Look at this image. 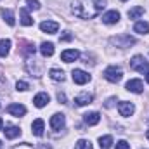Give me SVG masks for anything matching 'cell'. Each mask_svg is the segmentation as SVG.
I'll list each match as a JSON object with an SVG mask.
<instances>
[{"mask_svg":"<svg viewBox=\"0 0 149 149\" xmlns=\"http://www.w3.org/2000/svg\"><path fill=\"white\" fill-rule=\"evenodd\" d=\"M40 30L43 31V33H57V30H59V24L56 23V21H43V23H40Z\"/></svg>","mask_w":149,"mask_h":149,"instance_id":"8","label":"cell"},{"mask_svg":"<svg viewBox=\"0 0 149 149\" xmlns=\"http://www.w3.org/2000/svg\"><path fill=\"white\" fill-rule=\"evenodd\" d=\"M7 113L19 118V116H24V114H26V108H24L23 104H9V106H7Z\"/></svg>","mask_w":149,"mask_h":149,"instance_id":"9","label":"cell"},{"mask_svg":"<svg viewBox=\"0 0 149 149\" xmlns=\"http://www.w3.org/2000/svg\"><path fill=\"white\" fill-rule=\"evenodd\" d=\"M64 121H66L64 114L56 113V114H52V118H50V128H52V130H56V132H59V130L64 127Z\"/></svg>","mask_w":149,"mask_h":149,"instance_id":"5","label":"cell"},{"mask_svg":"<svg viewBox=\"0 0 149 149\" xmlns=\"http://www.w3.org/2000/svg\"><path fill=\"white\" fill-rule=\"evenodd\" d=\"M40 52H42L43 57H50V56L54 54V45H52L50 42H43V43L40 45Z\"/></svg>","mask_w":149,"mask_h":149,"instance_id":"19","label":"cell"},{"mask_svg":"<svg viewBox=\"0 0 149 149\" xmlns=\"http://www.w3.org/2000/svg\"><path fill=\"white\" fill-rule=\"evenodd\" d=\"M74 149H92V144H90V141L80 139V141L76 142V146H74Z\"/></svg>","mask_w":149,"mask_h":149,"instance_id":"27","label":"cell"},{"mask_svg":"<svg viewBox=\"0 0 149 149\" xmlns=\"http://www.w3.org/2000/svg\"><path fill=\"white\" fill-rule=\"evenodd\" d=\"M146 137H148V139H149V130H148V132H146Z\"/></svg>","mask_w":149,"mask_h":149,"instance_id":"38","label":"cell"},{"mask_svg":"<svg viewBox=\"0 0 149 149\" xmlns=\"http://www.w3.org/2000/svg\"><path fill=\"white\" fill-rule=\"evenodd\" d=\"M104 7H106V0H74L73 2L74 16H78L81 19L95 17Z\"/></svg>","mask_w":149,"mask_h":149,"instance_id":"1","label":"cell"},{"mask_svg":"<svg viewBox=\"0 0 149 149\" xmlns=\"http://www.w3.org/2000/svg\"><path fill=\"white\" fill-rule=\"evenodd\" d=\"M104 78L108 81H111V83H118L123 78V71L120 68H116V66H109V68L104 70Z\"/></svg>","mask_w":149,"mask_h":149,"instance_id":"3","label":"cell"},{"mask_svg":"<svg viewBox=\"0 0 149 149\" xmlns=\"http://www.w3.org/2000/svg\"><path fill=\"white\" fill-rule=\"evenodd\" d=\"M21 45H23V47H21V52H23L24 56H33V54H35V45H33V43L23 42Z\"/></svg>","mask_w":149,"mask_h":149,"instance_id":"24","label":"cell"},{"mask_svg":"<svg viewBox=\"0 0 149 149\" xmlns=\"http://www.w3.org/2000/svg\"><path fill=\"white\" fill-rule=\"evenodd\" d=\"M71 33H70V31H64V35H61V37H59V42H70V40H71Z\"/></svg>","mask_w":149,"mask_h":149,"instance_id":"31","label":"cell"},{"mask_svg":"<svg viewBox=\"0 0 149 149\" xmlns=\"http://www.w3.org/2000/svg\"><path fill=\"white\" fill-rule=\"evenodd\" d=\"M57 101H59L61 104H66V95H64L63 92H57Z\"/></svg>","mask_w":149,"mask_h":149,"instance_id":"32","label":"cell"},{"mask_svg":"<svg viewBox=\"0 0 149 149\" xmlns=\"http://www.w3.org/2000/svg\"><path fill=\"white\" fill-rule=\"evenodd\" d=\"M134 31H135V33H141V35L149 33V23H146V21H139V23H135Z\"/></svg>","mask_w":149,"mask_h":149,"instance_id":"21","label":"cell"},{"mask_svg":"<svg viewBox=\"0 0 149 149\" xmlns=\"http://www.w3.org/2000/svg\"><path fill=\"white\" fill-rule=\"evenodd\" d=\"M49 74H50V78L54 80V81H64V73H63V70H57V68H52L50 71H49Z\"/></svg>","mask_w":149,"mask_h":149,"instance_id":"23","label":"cell"},{"mask_svg":"<svg viewBox=\"0 0 149 149\" xmlns=\"http://www.w3.org/2000/svg\"><path fill=\"white\" fill-rule=\"evenodd\" d=\"M80 57V52L78 50H74V49H70V50H64L63 54H61V59L64 61V63H73Z\"/></svg>","mask_w":149,"mask_h":149,"instance_id":"14","label":"cell"},{"mask_svg":"<svg viewBox=\"0 0 149 149\" xmlns=\"http://www.w3.org/2000/svg\"><path fill=\"white\" fill-rule=\"evenodd\" d=\"M114 102H116V97H109V99L106 101V104H104V106H106V108H113V106H114Z\"/></svg>","mask_w":149,"mask_h":149,"instance_id":"33","label":"cell"},{"mask_svg":"<svg viewBox=\"0 0 149 149\" xmlns=\"http://www.w3.org/2000/svg\"><path fill=\"white\" fill-rule=\"evenodd\" d=\"M73 81L74 83H78V85H85L88 80H90V74L85 73L83 70H73Z\"/></svg>","mask_w":149,"mask_h":149,"instance_id":"6","label":"cell"},{"mask_svg":"<svg viewBox=\"0 0 149 149\" xmlns=\"http://www.w3.org/2000/svg\"><path fill=\"white\" fill-rule=\"evenodd\" d=\"M0 149H3V146H2V141H0Z\"/></svg>","mask_w":149,"mask_h":149,"instance_id":"39","label":"cell"},{"mask_svg":"<svg viewBox=\"0 0 149 149\" xmlns=\"http://www.w3.org/2000/svg\"><path fill=\"white\" fill-rule=\"evenodd\" d=\"M3 134H5L7 139H16V137L21 135V130H19V127H16V125H7L5 130H3Z\"/></svg>","mask_w":149,"mask_h":149,"instance_id":"16","label":"cell"},{"mask_svg":"<svg viewBox=\"0 0 149 149\" xmlns=\"http://www.w3.org/2000/svg\"><path fill=\"white\" fill-rule=\"evenodd\" d=\"M26 3H28V9H33V10L40 9V2L38 0H26Z\"/></svg>","mask_w":149,"mask_h":149,"instance_id":"28","label":"cell"},{"mask_svg":"<svg viewBox=\"0 0 149 149\" xmlns=\"http://www.w3.org/2000/svg\"><path fill=\"white\" fill-rule=\"evenodd\" d=\"M114 149H130V144L127 142V141H120L118 144H116V148Z\"/></svg>","mask_w":149,"mask_h":149,"instance_id":"30","label":"cell"},{"mask_svg":"<svg viewBox=\"0 0 149 149\" xmlns=\"http://www.w3.org/2000/svg\"><path fill=\"white\" fill-rule=\"evenodd\" d=\"M49 101H50L49 94H47V92H40V94H37V95H35L33 104H35L37 108H43V106H47V104H49Z\"/></svg>","mask_w":149,"mask_h":149,"instance_id":"12","label":"cell"},{"mask_svg":"<svg viewBox=\"0 0 149 149\" xmlns=\"http://www.w3.org/2000/svg\"><path fill=\"white\" fill-rule=\"evenodd\" d=\"M43 120L42 118H38V120H35L33 123H31V128H33V134L37 135V137H42L43 135Z\"/></svg>","mask_w":149,"mask_h":149,"instance_id":"18","label":"cell"},{"mask_svg":"<svg viewBox=\"0 0 149 149\" xmlns=\"http://www.w3.org/2000/svg\"><path fill=\"white\" fill-rule=\"evenodd\" d=\"M125 88L128 90V92H134V94H141L142 90H144V85H142V81L141 80H128L127 81V85H125Z\"/></svg>","mask_w":149,"mask_h":149,"instance_id":"7","label":"cell"},{"mask_svg":"<svg viewBox=\"0 0 149 149\" xmlns=\"http://www.w3.org/2000/svg\"><path fill=\"white\" fill-rule=\"evenodd\" d=\"M0 12H2V17H3V21H5L9 26H14V24H16V19H14V14H12V10H9V9H2Z\"/></svg>","mask_w":149,"mask_h":149,"instance_id":"20","label":"cell"},{"mask_svg":"<svg viewBox=\"0 0 149 149\" xmlns=\"http://www.w3.org/2000/svg\"><path fill=\"white\" fill-rule=\"evenodd\" d=\"M130 68H132L134 71H139V73H148L149 71V63L142 57V56H135V57H132V61H130Z\"/></svg>","mask_w":149,"mask_h":149,"instance_id":"2","label":"cell"},{"mask_svg":"<svg viewBox=\"0 0 149 149\" xmlns=\"http://www.w3.org/2000/svg\"><path fill=\"white\" fill-rule=\"evenodd\" d=\"M12 149H33V148H31L28 142H23V144H19V146H14Z\"/></svg>","mask_w":149,"mask_h":149,"instance_id":"34","label":"cell"},{"mask_svg":"<svg viewBox=\"0 0 149 149\" xmlns=\"http://www.w3.org/2000/svg\"><path fill=\"white\" fill-rule=\"evenodd\" d=\"M2 127H3V120L0 118V130H2Z\"/></svg>","mask_w":149,"mask_h":149,"instance_id":"36","label":"cell"},{"mask_svg":"<svg viewBox=\"0 0 149 149\" xmlns=\"http://www.w3.org/2000/svg\"><path fill=\"white\" fill-rule=\"evenodd\" d=\"M118 111H120L121 116H130L132 113L135 111V108H134V104H132V102L123 101V102H120V104H118Z\"/></svg>","mask_w":149,"mask_h":149,"instance_id":"13","label":"cell"},{"mask_svg":"<svg viewBox=\"0 0 149 149\" xmlns=\"http://www.w3.org/2000/svg\"><path fill=\"white\" fill-rule=\"evenodd\" d=\"M113 144V137L111 135H104V137H99V146L101 149H109Z\"/></svg>","mask_w":149,"mask_h":149,"instance_id":"26","label":"cell"},{"mask_svg":"<svg viewBox=\"0 0 149 149\" xmlns=\"http://www.w3.org/2000/svg\"><path fill=\"white\" fill-rule=\"evenodd\" d=\"M83 121L87 123V125H97L99 121H101V114L97 111H92V113H87V114H83Z\"/></svg>","mask_w":149,"mask_h":149,"instance_id":"15","label":"cell"},{"mask_svg":"<svg viewBox=\"0 0 149 149\" xmlns=\"http://www.w3.org/2000/svg\"><path fill=\"white\" fill-rule=\"evenodd\" d=\"M121 2H127V0H121Z\"/></svg>","mask_w":149,"mask_h":149,"instance_id":"40","label":"cell"},{"mask_svg":"<svg viewBox=\"0 0 149 149\" xmlns=\"http://www.w3.org/2000/svg\"><path fill=\"white\" fill-rule=\"evenodd\" d=\"M111 43L116 45V47H121V49H127L130 45L135 43V38L130 37V35H118V37H113L111 38Z\"/></svg>","mask_w":149,"mask_h":149,"instance_id":"4","label":"cell"},{"mask_svg":"<svg viewBox=\"0 0 149 149\" xmlns=\"http://www.w3.org/2000/svg\"><path fill=\"white\" fill-rule=\"evenodd\" d=\"M16 88H17L19 92H24V90L30 88V85H28L26 81H17V83H16Z\"/></svg>","mask_w":149,"mask_h":149,"instance_id":"29","label":"cell"},{"mask_svg":"<svg viewBox=\"0 0 149 149\" xmlns=\"http://www.w3.org/2000/svg\"><path fill=\"white\" fill-rule=\"evenodd\" d=\"M5 85H7V81H5V78H2V76H0V92H3V88H5Z\"/></svg>","mask_w":149,"mask_h":149,"instance_id":"35","label":"cell"},{"mask_svg":"<svg viewBox=\"0 0 149 149\" xmlns=\"http://www.w3.org/2000/svg\"><path fill=\"white\" fill-rule=\"evenodd\" d=\"M10 50V40L9 38H3L0 40V57H5Z\"/></svg>","mask_w":149,"mask_h":149,"instance_id":"22","label":"cell"},{"mask_svg":"<svg viewBox=\"0 0 149 149\" xmlns=\"http://www.w3.org/2000/svg\"><path fill=\"white\" fill-rule=\"evenodd\" d=\"M92 101H94V95L88 94V92H83V94H80V95L74 97V104H76V106H87V104H90Z\"/></svg>","mask_w":149,"mask_h":149,"instance_id":"10","label":"cell"},{"mask_svg":"<svg viewBox=\"0 0 149 149\" xmlns=\"http://www.w3.org/2000/svg\"><path fill=\"white\" fill-rule=\"evenodd\" d=\"M142 14H144V7H141V5H137V7H134V9L128 10V17H130V19H137V17H141Z\"/></svg>","mask_w":149,"mask_h":149,"instance_id":"25","label":"cell"},{"mask_svg":"<svg viewBox=\"0 0 149 149\" xmlns=\"http://www.w3.org/2000/svg\"><path fill=\"white\" fill-rule=\"evenodd\" d=\"M146 81H148V83H149V71H148V73H146Z\"/></svg>","mask_w":149,"mask_h":149,"instance_id":"37","label":"cell"},{"mask_svg":"<svg viewBox=\"0 0 149 149\" xmlns=\"http://www.w3.org/2000/svg\"><path fill=\"white\" fill-rule=\"evenodd\" d=\"M118 21H120V12L118 10H109L102 16V23H106V24H116Z\"/></svg>","mask_w":149,"mask_h":149,"instance_id":"11","label":"cell"},{"mask_svg":"<svg viewBox=\"0 0 149 149\" xmlns=\"http://www.w3.org/2000/svg\"><path fill=\"white\" fill-rule=\"evenodd\" d=\"M19 16H21V24L23 26H31L33 24V19H31V16L28 14V9H19Z\"/></svg>","mask_w":149,"mask_h":149,"instance_id":"17","label":"cell"}]
</instances>
